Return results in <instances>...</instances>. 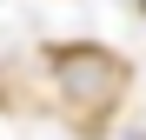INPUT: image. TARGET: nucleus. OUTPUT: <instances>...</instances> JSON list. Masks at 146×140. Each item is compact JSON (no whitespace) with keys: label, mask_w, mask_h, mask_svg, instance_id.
I'll return each instance as SVG.
<instances>
[{"label":"nucleus","mask_w":146,"mask_h":140,"mask_svg":"<svg viewBox=\"0 0 146 140\" xmlns=\"http://www.w3.org/2000/svg\"><path fill=\"white\" fill-rule=\"evenodd\" d=\"M53 67H60V87L73 107H113L126 93V60L106 54V47H53Z\"/></svg>","instance_id":"f257e3e1"},{"label":"nucleus","mask_w":146,"mask_h":140,"mask_svg":"<svg viewBox=\"0 0 146 140\" xmlns=\"http://www.w3.org/2000/svg\"><path fill=\"white\" fill-rule=\"evenodd\" d=\"M139 13H146V0H139Z\"/></svg>","instance_id":"f03ea898"}]
</instances>
